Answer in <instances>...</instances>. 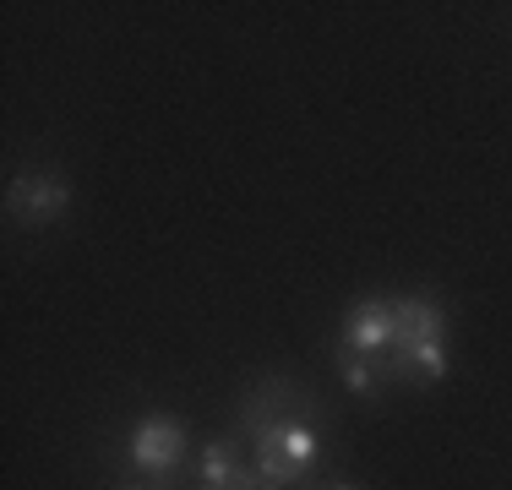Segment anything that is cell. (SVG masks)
Segmentation results:
<instances>
[{
    "instance_id": "obj_1",
    "label": "cell",
    "mask_w": 512,
    "mask_h": 490,
    "mask_svg": "<svg viewBox=\"0 0 512 490\" xmlns=\"http://www.w3.org/2000/svg\"><path fill=\"white\" fill-rule=\"evenodd\" d=\"M398 327H393V360L382 376H409V382H442L447 376V311L431 294H398Z\"/></svg>"
},
{
    "instance_id": "obj_2",
    "label": "cell",
    "mask_w": 512,
    "mask_h": 490,
    "mask_svg": "<svg viewBox=\"0 0 512 490\" xmlns=\"http://www.w3.org/2000/svg\"><path fill=\"white\" fill-rule=\"evenodd\" d=\"M246 425H251L256 469H262L273 485H295V480H306V474H311L316 452H322V441H316L311 425H300L295 414H278V420H273L262 398H251Z\"/></svg>"
},
{
    "instance_id": "obj_3",
    "label": "cell",
    "mask_w": 512,
    "mask_h": 490,
    "mask_svg": "<svg viewBox=\"0 0 512 490\" xmlns=\"http://www.w3.org/2000/svg\"><path fill=\"white\" fill-rule=\"evenodd\" d=\"M66 207H71V186L55 175V169H28V175H17L11 191H6V213L22 218V224H33V229L55 224Z\"/></svg>"
},
{
    "instance_id": "obj_4",
    "label": "cell",
    "mask_w": 512,
    "mask_h": 490,
    "mask_svg": "<svg viewBox=\"0 0 512 490\" xmlns=\"http://www.w3.org/2000/svg\"><path fill=\"white\" fill-rule=\"evenodd\" d=\"M180 458H186V425L175 414H148L131 431V463L142 474H175Z\"/></svg>"
},
{
    "instance_id": "obj_5",
    "label": "cell",
    "mask_w": 512,
    "mask_h": 490,
    "mask_svg": "<svg viewBox=\"0 0 512 490\" xmlns=\"http://www.w3.org/2000/svg\"><path fill=\"white\" fill-rule=\"evenodd\" d=\"M393 327H398V305L393 300H360L349 305L344 316V354H360V360H376L393 349Z\"/></svg>"
},
{
    "instance_id": "obj_6",
    "label": "cell",
    "mask_w": 512,
    "mask_h": 490,
    "mask_svg": "<svg viewBox=\"0 0 512 490\" xmlns=\"http://www.w3.org/2000/svg\"><path fill=\"white\" fill-rule=\"evenodd\" d=\"M240 474V458H235V441H207L202 447V485L207 490H229Z\"/></svg>"
},
{
    "instance_id": "obj_7",
    "label": "cell",
    "mask_w": 512,
    "mask_h": 490,
    "mask_svg": "<svg viewBox=\"0 0 512 490\" xmlns=\"http://www.w3.org/2000/svg\"><path fill=\"white\" fill-rule=\"evenodd\" d=\"M344 382H349V392L371 398V392L382 387L387 376H382V365H376V360H360V354H349V360H344Z\"/></svg>"
},
{
    "instance_id": "obj_8",
    "label": "cell",
    "mask_w": 512,
    "mask_h": 490,
    "mask_svg": "<svg viewBox=\"0 0 512 490\" xmlns=\"http://www.w3.org/2000/svg\"><path fill=\"white\" fill-rule=\"evenodd\" d=\"M327 490H349V485H327Z\"/></svg>"
}]
</instances>
